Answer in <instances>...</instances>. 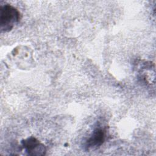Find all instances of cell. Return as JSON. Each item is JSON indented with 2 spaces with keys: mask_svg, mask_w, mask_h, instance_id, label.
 <instances>
[{
  "mask_svg": "<svg viewBox=\"0 0 156 156\" xmlns=\"http://www.w3.org/2000/svg\"><path fill=\"white\" fill-rule=\"evenodd\" d=\"M21 144L26 152L29 155L40 156L46 154V146L34 136H29L22 140Z\"/></svg>",
  "mask_w": 156,
  "mask_h": 156,
  "instance_id": "cell-3",
  "label": "cell"
},
{
  "mask_svg": "<svg viewBox=\"0 0 156 156\" xmlns=\"http://www.w3.org/2000/svg\"><path fill=\"white\" fill-rule=\"evenodd\" d=\"M21 20L20 11L10 4H5L0 7V29L1 32L10 31Z\"/></svg>",
  "mask_w": 156,
  "mask_h": 156,
  "instance_id": "cell-1",
  "label": "cell"
},
{
  "mask_svg": "<svg viewBox=\"0 0 156 156\" xmlns=\"http://www.w3.org/2000/svg\"><path fill=\"white\" fill-rule=\"evenodd\" d=\"M107 134V128L106 126H98L86 140L84 144L85 150H94L99 147L105 142Z\"/></svg>",
  "mask_w": 156,
  "mask_h": 156,
  "instance_id": "cell-2",
  "label": "cell"
}]
</instances>
